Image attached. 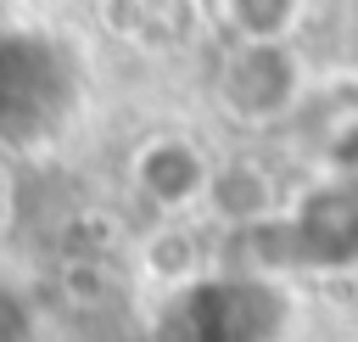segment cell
<instances>
[{"label": "cell", "instance_id": "1", "mask_svg": "<svg viewBox=\"0 0 358 342\" xmlns=\"http://www.w3.org/2000/svg\"><path fill=\"white\" fill-rule=\"evenodd\" d=\"M134 179H140V191H145L157 207H185V202L207 185V163H201L196 146H185V140H151V146H140V157H134Z\"/></svg>", "mask_w": 358, "mask_h": 342}, {"label": "cell", "instance_id": "2", "mask_svg": "<svg viewBox=\"0 0 358 342\" xmlns=\"http://www.w3.org/2000/svg\"><path fill=\"white\" fill-rule=\"evenodd\" d=\"M11 202H17V179H11V168H6V157H0V241H6V230H11Z\"/></svg>", "mask_w": 358, "mask_h": 342}]
</instances>
